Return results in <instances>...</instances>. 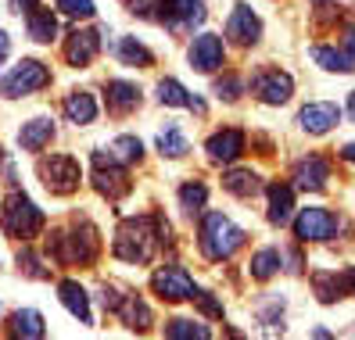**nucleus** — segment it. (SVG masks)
<instances>
[{
  "instance_id": "obj_29",
  "label": "nucleus",
  "mask_w": 355,
  "mask_h": 340,
  "mask_svg": "<svg viewBox=\"0 0 355 340\" xmlns=\"http://www.w3.org/2000/svg\"><path fill=\"white\" fill-rule=\"evenodd\" d=\"M312 61L316 65H323L327 72H355V61L345 54V51H338V47H312Z\"/></svg>"
},
{
  "instance_id": "obj_39",
  "label": "nucleus",
  "mask_w": 355,
  "mask_h": 340,
  "mask_svg": "<svg viewBox=\"0 0 355 340\" xmlns=\"http://www.w3.org/2000/svg\"><path fill=\"white\" fill-rule=\"evenodd\" d=\"M241 90H244V82H241L237 75H226V79H216V93H219L223 100H237V97H241Z\"/></svg>"
},
{
  "instance_id": "obj_12",
  "label": "nucleus",
  "mask_w": 355,
  "mask_h": 340,
  "mask_svg": "<svg viewBox=\"0 0 355 340\" xmlns=\"http://www.w3.org/2000/svg\"><path fill=\"white\" fill-rule=\"evenodd\" d=\"M298 122H302L305 133L323 136V133H330L334 125L341 122V108L334 100H312V104H305V108L298 111Z\"/></svg>"
},
{
  "instance_id": "obj_21",
  "label": "nucleus",
  "mask_w": 355,
  "mask_h": 340,
  "mask_svg": "<svg viewBox=\"0 0 355 340\" xmlns=\"http://www.w3.org/2000/svg\"><path fill=\"white\" fill-rule=\"evenodd\" d=\"M58 297H61V305H65L79 323H94V315H90V297H87V290H83L76 280H61L58 283Z\"/></svg>"
},
{
  "instance_id": "obj_5",
  "label": "nucleus",
  "mask_w": 355,
  "mask_h": 340,
  "mask_svg": "<svg viewBox=\"0 0 355 340\" xmlns=\"http://www.w3.org/2000/svg\"><path fill=\"white\" fill-rule=\"evenodd\" d=\"M51 82V69L44 65V61H33V57H26L22 65H15L4 79H0V93L4 97H29V93H36V90H44Z\"/></svg>"
},
{
  "instance_id": "obj_22",
  "label": "nucleus",
  "mask_w": 355,
  "mask_h": 340,
  "mask_svg": "<svg viewBox=\"0 0 355 340\" xmlns=\"http://www.w3.org/2000/svg\"><path fill=\"white\" fill-rule=\"evenodd\" d=\"M65 118H69L72 125H90V122L97 118V100H94V93L72 90V93L65 97Z\"/></svg>"
},
{
  "instance_id": "obj_40",
  "label": "nucleus",
  "mask_w": 355,
  "mask_h": 340,
  "mask_svg": "<svg viewBox=\"0 0 355 340\" xmlns=\"http://www.w3.org/2000/svg\"><path fill=\"white\" fill-rule=\"evenodd\" d=\"M0 172H8V176L15 179V168H11V161H8V154H4V147H0Z\"/></svg>"
},
{
  "instance_id": "obj_42",
  "label": "nucleus",
  "mask_w": 355,
  "mask_h": 340,
  "mask_svg": "<svg viewBox=\"0 0 355 340\" xmlns=\"http://www.w3.org/2000/svg\"><path fill=\"white\" fill-rule=\"evenodd\" d=\"M341 158H345V161H352V165H355V143H348V147H345V151H341Z\"/></svg>"
},
{
  "instance_id": "obj_11",
  "label": "nucleus",
  "mask_w": 355,
  "mask_h": 340,
  "mask_svg": "<svg viewBox=\"0 0 355 340\" xmlns=\"http://www.w3.org/2000/svg\"><path fill=\"white\" fill-rule=\"evenodd\" d=\"M338 233V215L327 208H302V215L295 219V237L298 240H330Z\"/></svg>"
},
{
  "instance_id": "obj_7",
  "label": "nucleus",
  "mask_w": 355,
  "mask_h": 340,
  "mask_svg": "<svg viewBox=\"0 0 355 340\" xmlns=\"http://www.w3.org/2000/svg\"><path fill=\"white\" fill-rule=\"evenodd\" d=\"M151 18H158V22L173 33H187V29L205 22V4L201 0H155Z\"/></svg>"
},
{
  "instance_id": "obj_8",
  "label": "nucleus",
  "mask_w": 355,
  "mask_h": 340,
  "mask_svg": "<svg viewBox=\"0 0 355 340\" xmlns=\"http://www.w3.org/2000/svg\"><path fill=\"white\" fill-rule=\"evenodd\" d=\"M40 179L51 194H72V190H79V165L69 154L40 158Z\"/></svg>"
},
{
  "instance_id": "obj_20",
  "label": "nucleus",
  "mask_w": 355,
  "mask_h": 340,
  "mask_svg": "<svg viewBox=\"0 0 355 340\" xmlns=\"http://www.w3.org/2000/svg\"><path fill=\"white\" fill-rule=\"evenodd\" d=\"M54 140V122L51 118H29L22 129H18V147L22 151H44V147Z\"/></svg>"
},
{
  "instance_id": "obj_26",
  "label": "nucleus",
  "mask_w": 355,
  "mask_h": 340,
  "mask_svg": "<svg viewBox=\"0 0 355 340\" xmlns=\"http://www.w3.org/2000/svg\"><path fill=\"white\" fill-rule=\"evenodd\" d=\"M26 26H29V36L36 39V44H51V39L58 36V18L51 11H44V8H29Z\"/></svg>"
},
{
  "instance_id": "obj_19",
  "label": "nucleus",
  "mask_w": 355,
  "mask_h": 340,
  "mask_svg": "<svg viewBox=\"0 0 355 340\" xmlns=\"http://www.w3.org/2000/svg\"><path fill=\"white\" fill-rule=\"evenodd\" d=\"M158 100L169 104V108H187V111L205 115V100L194 97V93L187 90L183 82H176V79H162V82H158Z\"/></svg>"
},
{
  "instance_id": "obj_23",
  "label": "nucleus",
  "mask_w": 355,
  "mask_h": 340,
  "mask_svg": "<svg viewBox=\"0 0 355 340\" xmlns=\"http://www.w3.org/2000/svg\"><path fill=\"white\" fill-rule=\"evenodd\" d=\"M115 315H119L130 330H148V326H151V308L140 301V294H122Z\"/></svg>"
},
{
  "instance_id": "obj_33",
  "label": "nucleus",
  "mask_w": 355,
  "mask_h": 340,
  "mask_svg": "<svg viewBox=\"0 0 355 340\" xmlns=\"http://www.w3.org/2000/svg\"><path fill=\"white\" fill-rule=\"evenodd\" d=\"M280 269V251H273V247H266V251H259L255 258H252V276L259 283H266L269 276H273Z\"/></svg>"
},
{
  "instance_id": "obj_3",
  "label": "nucleus",
  "mask_w": 355,
  "mask_h": 340,
  "mask_svg": "<svg viewBox=\"0 0 355 340\" xmlns=\"http://www.w3.org/2000/svg\"><path fill=\"white\" fill-rule=\"evenodd\" d=\"M97 247H101L97 229L90 222H79L69 233H58V237L51 240V254L61 265H90L97 258Z\"/></svg>"
},
{
  "instance_id": "obj_35",
  "label": "nucleus",
  "mask_w": 355,
  "mask_h": 340,
  "mask_svg": "<svg viewBox=\"0 0 355 340\" xmlns=\"http://www.w3.org/2000/svg\"><path fill=\"white\" fill-rule=\"evenodd\" d=\"M205 201H208V186H205V183H183V186H180V204H183L187 211H201Z\"/></svg>"
},
{
  "instance_id": "obj_2",
  "label": "nucleus",
  "mask_w": 355,
  "mask_h": 340,
  "mask_svg": "<svg viewBox=\"0 0 355 340\" xmlns=\"http://www.w3.org/2000/svg\"><path fill=\"white\" fill-rule=\"evenodd\" d=\"M244 244V229L234 226L223 211H208L201 222V254L208 262H226L234 258Z\"/></svg>"
},
{
  "instance_id": "obj_37",
  "label": "nucleus",
  "mask_w": 355,
  "mask_h": 340,
  "mask_svg": "<svg viewBox=\"0 0 355 340\" xmlns=\"http://www.w3.org/2000/svg\"><path fill=\"white\" fill-rule=\"evenodd\" d=\"M18 265H22V269L33 276V280H47V276H51V269L40 265V258H36L33 251H18Z\"/></svg>"
},
{
  "instance_id": "obj_27",
  "label": "nucleus",
  "mask_w": 355,
  "mask_h": 340,
  "mask_svg": "<svg viewBox=\"0 0 355 340\" xmlns=\"http://www.w3.org/2000/svg\"><path fill=\"white\" fill-rule=\"evenodd\" d=\"M223 186L234 197H252V194H259L262 183H259V172H252V168H234V172L223 176Z\"/></svg>"
},
{
  "instance_id": "obj_25",
  "label": "nucleus",
  "mask_w": 355,
  "mask_h": 340,
  "mask_svg": "<svg viewBox=\"0 0 355 340\" xmlns=\"http://www.w3.org/2000/svg\"><path fill=\"white\" fill-rule=\"evenodd\" d=\"M291 208H295V190L287 183H273L269 186V222L284 226L291 219Z\"/></svg>"
},
{
  "instance_id": "obj_17",
  "label": "nucleus",
  "mask_w": 355,
  "mask_h": 340,
  "mask_svg": "<svg viewBox=\"0 0 355 340\" xmlns=\"http://www.w3.org/2000/svg\"><path fill=\"white\" fill-rule=\"evenodd\" d=\"M327 179H330V165L327 158L320 154H309L295 165V183L302 190H312V194H320V190H327Z\"/></svg>"
},
{
  "instance_id": "obj_31",
  "label": "nucleus",
  "mask_w": 355,
  "mask_h": 340,
  "mask_svg": "<svg viewBox=\"0 0 355 340\" xmlns=\"http://www.w3.org/2000/svg\"><path fill=\"white\" fill-rule=\"evenodd\" d=\"M312 283H316V290H320V301H323V305H330V301H341L345 290H348L345 276H338V272H316V276H312Z\"/></svg>"
},
{
  "instance_id": "obj_18",
  "label": "nucleus",
  "mask_w": 355,
  "mask_h": 340,
  "mask_svg": "<svg viewBox=\"0 0 355 340\" xmlns=\"http://www.w3.org/2000/svg\"><path fill=\"white\" fill-rule=\"evenodd\" d=\"M104 104H108L112 115H130L140 108V90L126 79H112L108 87H104Z\"/></svg>"
},
{
  "instance_id": "obj_43",
  "label": "nucleus",
  "mask_w": 355,
  "mask_h": 340,
  "mask_svg": "<svg viewBox=\"0 0 355 340\" xmlns=\"http://www.w3.org/2000/svg\"><path fill=\"white\" fill-rule=\"evenodd\" d=\"M345 283H348V287H352V294H355V269H348V272H345Z\"/></svg>"
},
{
  "instance_id": "obj_1",
  "label": "nucleus",
  "mask_w": 355,
  "mask_h": 340,
  "mask_svg": "<svg viewBox=\"0 0 355 340\" xmlns=\"http://www.w3.org/2000/svg\"><path fill=\"white\" fill-rule=\"evenodd\" d=\"M162 219L158 215H137V219H126L115 233V258L130 262V265H148L155 254H158V244H162Z\"/></svg>"
},
{
  "instance_id": "obj_6",
  "label": "nucleus",
  "mask_w": 355,
  "mask_h": 340,
  "mask_svg": "<svg viewBox=\"0 0 355 340\" xmlns=\"http://www.w3.org/2000/svg\"><path fill=\"white\" fill-rule=\"evenodd\" d=\"M94 186L101 190L104 197H112V201L126 197L130 190H133V183H130V172H126V165H122V161H115L108 151H94Z\"/></svg>"
},
{
  "instance_id": "obj_13",
  "label": "nucleus",
  "mask_w": 355,
  "mask_h": 340,
  "mask_svg": "<svg viewBox=\"0 0 355 340\" xmlns=\"http://www.w3.org/2000/svg\"><path fill=\"white\" fill-rule=\"evenodd\" d=\"M226 36L234 39L237 47H255V44H259V36H262L259 15L248 8V4H237L234 15H230V22H226Z\"/></svg>"
},
{
  "instance_id": "obj_30",
  "label": "nucleus",
  "mask_w": 355,
  "mask_h": 340,
  "mask_svg": "<svg viewBox=\"0 0 355 340\" xmlns=\"http://www.w3.org/2000/svg\"><path fill=\"white\" fill-rule=\"evenodd\" d=\"M15 337H26V340H36V337H44L47 326H44V315H40L36 308H22V312H15Z\"/></svg>"
},
{
  "instance_id": "obj_38",
  "label": "nucleus",
  "mask_w": 355,
  "mask_h": 340,
  "mask_svg": "<svg viewBox=\"0 0 355 340\" xmlns=\"http://www.w3.org/2000/svg\"><path fill=\"white\" fill-rule=\"evenodd\" d=\"M191 301H198V308H201L208 319H223V305H219V301H216V297L208 294V290H194Z\"/></svg>"
},
{
  "instance_id": "obj_34",
  "label": "nucleus",
  "mask_w": 355,
  "mask_h": 340,
  "mask_svg": "<svg viewBox=\"0 0 355 340\" xmlns=\"http://www.w3.org/2000/svg\"><path fill=\"white\" fill-rule=\"evenodd\" d=\"M165 337H173V340H183V337H212V330H208L205 323H194V319H173L169 326H165Z\"/></svg>"
},
{
  "instance_id": "obj_32",
  "label": "nucleus",
  "mask_w": 355,
  "mask_h": 340,
  "mask_svg": "<svg viewBox=\"0 0 355 340\" xmlns=\"http://www.w3.org/2000/svg\"><path fill=\"white\" fill-rule=\"evenodd\" d=\"M108 154H112L115 161H122V165H133V161L144 158V143H140L137 136H119V140L108 147Z\"/></svg>"
},
{
  "instance_id": "obj_28",
  "label": "nucleus",
  "mask_w": 355,
  "mask_h": 340,
  "mask_svg": "<svg viewBox=\"0 0 355 340\" xmlns=\"http://www.w3.org/2000/svg\"><path fill=\"white\" fill-rule=\"evenodd\" d=\"M158 151H162V158H183L187 151H191V143H187V136H183V129L180 125H165V129H158Z\"/></svg>"
},
{
  "instance_id": "obj_14",
  "label": "nucleus",
  "mask_w": 355,
  "mask_h": 340,
  "mask_svg": "<svg viewBox=\"0 0 355 340\" xmlns=\"http://www.w3.org/2000/svg\"><path fill=\"white\" fill-rule=\"evenodd\" d=\"M223 39L216 36V33H201V36H194V44H191V69H198V72H216L219 65H223Z\"/></svg>"
},
{
  "instance_id": "obj_16",
  "label": "nucleus",
  "mask_w": 355,
  "mask_h": 340,
  "mask_svg": "<svg viewBox=\"0 0 355 340\" xmlns=\"http://www.w3.org/2000/svg\"><path fill=\"white\" fill-rule=\"evenodd\" d=\"M205 151H208V158H212L216 165L237 161V158L244 154V133H241V129H219L216 136H208Z\"/></svg>"
},
{
  "instance_id": "obj_45",
  "label": "nucleus",
  "mask_w": 355,
  "mask_h": 340,
  "mask_svg": "<svg viewBox=\"0 0 355 340\" xmlns=\"http://www.w3.org/2000/svg\"><path fill=\"white\" fill-rule=\"evenodd\" d=\"M18 8H26V11H29V8H33V0H18Z\"/></svg>"
},
{
  "instance_id": "obj_44",
  "label": "nucleus",
  "mask_w": 355,
  "mask_h": 340,
  "mask_svg": "<svg viewBox=\"0 0 355 340\" xmlns=\"http://www.w3.org/2000/svg\"><path fill=\"white\" fill-rule=\"evenodd\" d=\"M348 111H352V118H355V90H352V97H348Z\"/></svg>"
},
{
  "instance_id": "obj_24",
  "label": "nucleus",
  "mask_w": 355,
  "mask_h": 340,
  "mask_svg": "<svg viewBox=\"0 0 355 340\" xmlns=\"http://www.w3.org/2000/svg\"><path fill=\"white\" fill-rule=\"evenodd\" d=\"M115 57L122 61V65H130V69H151L155 65V54L144 47L137 36H122L115 44Z\"/></svg>"
},
{
  "instance_id": "obj_10",
  "label": "nucleus",
  "mask_w": 355,
  "mask_h": 340,
  "mask_svg": "<svg viewBox=\"0 0 355 340\" xmlns=\"http://www.w3.org/2000/svg\"><path fill=\"white\" fill-rule=\"evenodd\" d=\"M151 287H155V294L162 297V301H191L194 297V280L187 276V269H180V265H169V269H158L155 276H151Z\"/></svg>"
},
{
  "instance_id": "obj_15",
  "label": "nucleus",
  "mask_w": 355,
  "mask_h": 340,
  "mask_svg": "<svg viewBox=\"0 0 355 340\" xmlns=\"http://www.w3.org/2000/svg\"><path fill=\"white\" fill-rule=\"evenodd\" d=\"M101 54V33L97 29H76L65 44V57L72 69H87L90 61Z\"/></svg>"
},
{
  "instance_id": "obj_36",
  "label": "nucleus",
  "mask_w": 355,
  "mask_h": 340,
  "mask_svg": "<svg viewBox=\"0 0 355 340\" xmlns=\"http://www.w3.org/2000/svg\"><path fill=\"white\" fill-rule=\"evenodd\" d=\"M58 8L69 18H94V0H58Z\"/></svg>"
},
{
  "instance_id": "obj_9",
  "label": "nucleus",
  "mask_w": 355,
  "mask_h": 340,
  "mask_svg": "<svg viewBox=\"0 0 355 340\" xmlns=\"http://www.w3.org/2000/svg\"><path fill=\"white\" fill-rule=\"evenodd\" d=\"M252 93L262 104H287L291 93H295V79L280 69H259L252 75Z\"/></svg>"
},
{
  "instance_id": "obj_41",
  "label": "nucleus",
  "mask_w": 355,
  "mask_h": 340,
  "mask_svg": "<svg viewBox=\"0 0 355 340\" xmlns=\"http://www.w3.org/2000/svg\"><path fill=\"white\" fill-rule=\"evenodd\" d=\"M8 47H11V39H8V33H0V61H4V54H8Z\"/></svg>"
},
{
  "instance_id": "obj_4",
  "label": "nucleus",
  "mask_w": 355,
  "mask_h": 340,
  "mask_svg": "<svg viewBox=\"0 0 355 340\" xmlns=\"http://www.w3.org/2000/svg\"><path fill=\"white\" fill-rule=\"evenodd\" d=\"M0 226H4V233H11V237H36L40 229H44V211H40L26 194H11L4 201V215H0Z\"/></svg>"
}]
</instances>
